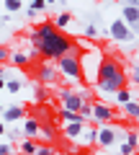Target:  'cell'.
Instances as JSON below:
<instances>
[{
  "mask_svg": "<svg viewBox=\"0 0 139 155\" xmlns=\"http://www.w3.org/2000/svg\"><path fill=\"white\" fill-rule=\"evenodd\" d=\"M28 39H31V47L36 49V54H41L44 60H57V57H62L65 52H70L75 47L72 39L67 36L65 31H59L52 21L39 23L28 34Z\"/></svg>",
  "mask_w": 139,
  "mask_h": 155,
  "instance_id": "obj_1",
  "label": "cell"
},
{
  "mask_svg": "<svg viewBox=\"0 0 139 155\" xmlns=\"http://www.w3.org/2000/svg\"><path fill=\"white\" fill-rule=\"evenodd\" d=\"M95 88L100 96H113L116 91L126 88V70L121 67L116 57H103L98 78H95Z\"/></svg>",
  "mask_w": 139,
  "mask_h": 155,
  "instance_id": "obj_2",
  "label": "cell"
},
{
  "mask_svg": "<svg viewBox=\"0 0 139 155\" xmlns=\"http://www.w3.org/2000/svg\"><path fill=\"white\" fill-rule=\"evenodd\" d=\"M77 60H80V80H85L88 85H95L100 62H103V52H100L98 47H90V49L80 52Z\"/></svg>",
  "mask_w": 139,
  "mask_h": 155,
  "instance_id": "obj_3",
  "label": "cell"
},
{
  "mask_svg": "<svg viewBox=\"0 0 139 155\" xmlns=\"http://www.w3.org/2000/svg\"><path fill=\"white\" fill-rule=\"evenodd\" d=\"M121 134H126L118 124H113V122H106V124H98L95 127V145H98L100 150H113L118 142H121Z\"/></svg>",
  "mask_w": 139,
  "mask_h": 155,
  "instance_id": "obj_4",
  "label": "cell"
},
{
  "mask_svg": "<svg viewBox=\"0 0 139 155\" xmlns=\"http://www.w3.org/2000/svg\"><path fill=\"white\" fill-rule=\"evenodd\" d=\"M77 54L80 52L72 47L70 52H65L62 57L54 60L57 62L54 67H57V72H59L62 78H67V80H80V60H77Z\"/></svg>",
  "mask_w": 139,
  "mask_h": 155,
  "instance_id": "obj_5",
  "label": "cell"
},
{
  "mask_svg": "<svg viewBox=\"0 0 139 155\" xmlns=\"http://www.w3.org/2000/svg\"><path fill=\"white\" fill-rule=\"evenodd\" d=\"M59 101H62V109H67V111H80V106H83L85 101H90V98H88L85 91L62 88V91H59Z\"/></svg>",
  "mask_w": 139,
  "mask_h": 155,
  "instance_id": "obj_6",
  "label": "cell"
},
{
  "mask_svg": "<svg viewBox=\"0 0 139 155\" xmlns=\"http://www.w3.org/2000/svg\"><path fill=\"white\" fill-rule=\"evenodd\" d=\"M90 119L98 124L106 122H116V111L111 109V104H100V101H93V111H90Z\"/></svg>",
  "mask_w": 139,
  "mask_h": 155,
  "instance_id": "obj_7",
  "label": "cell"
},
{
  "mask_svg": "<svg viewBox=\"0 0 139 155\" xmlns=\"http://www.w3.org/2000/svg\"><path fill=\"white\" fill-rule=\"evenodd\" d=\"M108 36L116 39V41H126V39H137V34H134L131 28H129L126 23L121 21V18H116V21L111 23V31H108Z\"/></svg>",
  "mask_w": 139,
  "mask_h": 155,
  "instance_id": "obj_8",
  "label": "cell"
},
{
  "mask_svg": "<svg viewBox=\"0 0 139 155\" xmlns=\"http://www.w3.org/2000/svg\"><path fill=\"white\" fill-rule=\"evenodd\" d=\"M33 57H36V49H31V52H11V54H8V62L16 65V67H28Z\"/></svg>",
  "mask_w": 139,
  "mask_h": 155,
  "instance_id": "obj_9",
  "label": "cell"
},
{
  "mask_svg": "<svg viewBox=\"0 0 139 155\" xmlns=\"http://www.w3.org/2000/svg\"><path fill=\"white\" fill-rule=\"evenodd\" d=\"M77 142H83L85 147H93L95 145V127L90 122L83 124V129H80V134H77Z\"/></svg>",
  "mask_w": 139,
  "mask_h": 155,
  "instance_id": "obj_10",
  "label": "cell"
},
{
  "mask_svg": "<svg viewBox=\"0 0 139 155\" xmlns=\"http://www.w3.org/2000/svg\"><path fill=\"white\" fill-rule=\"evenodd\" d=\"M121 21L134 31V28H137V21H139V11H137V5H124V11H121Z\"/></svg>",
  "mask_w": 139,
  "mask_h": 155,
  "instance_id": "obj_11",
  "label": "cell"
},
{
  "mask_svg": "<svg viewBox=\"0 0 139 155\" xmlns=\"http://www.w3.org/2000/svg\"><path fill=\"white\" fill-rule=\"evenodd\" d=\"M57 78H59V72H57V67H54V65L44 62V65L39 67V80H41V83H46V85H49V83H54Z\"/></svg>",
  "mask_w": 139,
  "mask_h": 155,
  "instance_id": "obj_12",
  "label": "cell"
},
{
  "mask_svg": "<svg viewBox=\"0 0 139 155\" xmlns=\"http://www.w3.org/2000/svg\"><path fill=\"white\" fill-rule=\"evenodd\" d=\"M39 129H41V124H39V119H33V116H23V134L26 137H39Z\"/></svg>",
  "mask_w": 139,
  "mask_h": 155,
  "instance_id": "obj_13",
  "label": "cell"
},
{
  "mask_svg": "<svg viewBox=\"0 0 139 155\" xmlns=\"http://www.w3.org/2000/svg\"><path fill=\"white\" fill-rule=\"evenodd\" d=\"M57 122H62V124H77V122H85V119L77 114V111L59 109V111H57Z\"/></svg>",
  "mask_w": 139,
  "mask_h": 155,
  "instance_id": "obj_14",
  "label": "cell"
},
{
  "mask_svg": "<svg viewBox=\"0 0 139 155\" xmlns=\"http://www.w3.org/2000/svg\"><path fill=\"white\" fill-rule=\"evenodd\" d=\"M26 116V109H21V106H11V109H3V122H18V119H23Z\"/></svg>",
  "mask_w": 139,
  "mask_h": 155,
  "instance_id": "obj_15",
  "label": "cell"
},
{
  "mask_svg": "<svg viewBox=\"0 0 139 155\" xmlns=\"http://www.w3.org/2000/svg\"><path fill=\"white\" fill-rule=\"evenodd\" d=\"M121 109H124V116H126V119H131V122H137V119H139L137 98H131V101H126V104H121Z\"/></svg>",
  "mask_w": 139,
  "mask_h": 155,
  "instance_id": "obj_16",
  "label": "cell"
},
{
  "mask_svg": "<svg viewBox=\"0 0 139 155\" xmlns=\"http://www.w3.org/2000/svg\"><path fill=\"white\" fill-rule=\"evenodd\" d=\"M52 23H54V26L59 28V31H65V28L70 26V23H72V16H70L67 11H62V13H57V16H54V21H52Z\"/></svg>",
  "mask_w": 139,
  "mask_h": 155,
  "instance_id": "obj_17",
  "label": "cell"
},
{
  "mask_svg": "<svg viewBox=\"0 0 139 155\" xmlns=\"http://www.w3.org/2000/svg\"><path fill=\"white\" fill-rule=\"evenodd\" d=\"M83 124H85V122H77V124H65L62 134H65L67 140H77V134H80V129H83Z\"/></svg>",
  "mask_w": 139,
  "mask_h": 155,
  "instance_id": "obj_18",
  "label": "cell"
},
{
  "mask_svg": "<svg viewBox=\"0 0 139 155\" xmlns=\"http://www.w3.org/2000/svg\"><path fill=\"white\" fill-rule=\"evenodd\" d=\"M26 85V80L23 78H8L5 80V88H8V93H18V91Z\"/></svg>",
  "mask_w": 139,
  "mask_h": 155,
  "instance_id": "obj_19",
  "label": "cell"
},
{
  "mask_svg": "<svg viewBox=\"0 0 139 155\" xmlns=\"http://www.w3.org/2000/svg\"><path fill=\"white\" fill-rule=\"evenodd\" d=\"M36 147H39V145H36V140H31V137H26L21 142V153L23 155H33V153H36Z\"/></svg>",
  "mask_w": 139,
  "mask_h": 155,
  "instance_id": "obj_20",
  "label": "cell"
},
{
  "mask_svg": "<svg viewBox=\"0 0 139 155\" xmlns=\"http://www.w3.org/2000/svg\"><path fill=\"white\" fill-rule=\"evenodd\" d=\"M131 98H137V96L129 93L126 88H121V91H116V93H113V101H116V104H126V101H131Z\"/></svg>",
  "mask_w": 139,
  "mask_h": 155,
  "instance_id": "obj_21",
  "label": "cell"
},
{
  "mask_svg": "<svg viewBox=\"0 0 139 155\" xmlns=\"http://www.w3.org/2000/svg\"><path fill=\"white\" fill-rule=\"evenodd\" d=\"M3 8H5L8 13H18L23 8V0H3Z\"/></svg>",
  "mask_w": 139,
  "mask_h": 155,
  "instance_id": "obj_22",
  "label": "cell"
},
{
  "mask_svg": "<svg viewBox=\"0 0 139 155\" xmlns=\"http://www.w3.org/2000/svg\"><path fill=\"white\" fill-rule=\"evenodd\" d=\"M83 36H85V39H90V41H93V39L98 36V28H95V26H90V23H88V26L83 28Z\"/></svg>",
  "mask_w": 139,
  "mask_h": 155,
  "instance_id": "obj_23",
  "label": "cell"
},
{
  "mask_svg": "<svg viewBox=\"0 0 139 155\" xmlns=\"http://www.w3.org/2000/svg\"><path fill=\"white\" fill-rule=\"evenodd\" d=\"M33 155H57V153H54L52 145H41V147H36V153H33Z\"/></svg>",
  "mask_w": 139,
  "mask_h": 155,
  "instance_id": "obj_24",
  "label": "cell"
},
{
  "mask_svg": "<svg viewBox=\"0 0 139 155\" xmlns=\"http://www.w3.org/2000/svg\"><path fill=\"white\" fill-rule=\"evenodd\" d=\"M44 8H46L44 0H31V11H33V13H41Z\"/></svg>",
  "mask_w": 139,
  "mask_h": 155,
  "instance_id": "obj_25",
  "label": "cell"
},
{
  "mask_svg": "<svg viewBox=\"0 0 139 155\" xmlns=\"http://www.w3.org/2000/svg\"><path fill=\"white\" fill-rule=\"evenodd\" d=\"M36 98H39V101H49V98H46V91H44V88H36Z\"/></svg>",
  "mask_w": 139,
  "mask_h": 155,
  "instance_id": "obj_26",
  "label": "cell"
},
{
  "mask_svg": "<svg viewBox=\"0 0 139 155\" xmlns=\"http://www.w3.org/2000/svg\"><path fill=\"white\" fill-rule=\"evenodd\" d=\"M0 155H11V145H5V142H0Z\"/></svg>",
  "mask_w": 139,
  "mask_h": 155,
  "instance_id": "obj_27",
  "label": "cell"
},
{
  "mask_svg": "<svg viewBox=\"0 0 139 155\" xmlns=\"http://www.w3.org/2000/svg\"><path fill=\"white\" fill-rule=\"evenodd\" d=\"M75 155H93V150L90 147H80V150H75Z\"/></svg>",
  "mask_w": 139,
  "mask_h": 155,
  "instance_id": "obj_28",
  "label": "cell"
},
{
  "mask_svg": "<svg viewBox=\"0 0 139 155\" xmlns=\"http://www.w3.org/2000/svg\"><path fill=\"white\" fill-rule=\"evenodd\" d=\"M5 134V122H0V137Z\"/></svg>",
  "mask_w": 139,
  "mask_h": 155,
  "instance_id": "obj_29",
  "label": "cell"
},
{
  "mask_svg": "<svg viewBox=\"0 0 139 155\" xmlns=\"http://www.w3.org/2000/svg\"><path fill=\"white\" fill-rule=\"evenodd\" d=\"M111 153V150H100V153H93V155H108Z\"/></svg>",
  "mask_w": 139,
  "mask_h": 155,
  "instance_id": "obj_30",
  "label": "cell"
},
{
  "mask_svg": "<svg viewBox=\"0 0 139 155\" xmlns=\"http://www.w3.org/2000/svg\"><path fill=\"white\" fill-rule=\"evenodd\" d=\"M5 88V78H0V91Z\"/></svg>",
  "mask_w": 139,
  "mask_h": 155,
  "instance_id": "obj_31",
  "label": "cell"
},
{
  "mask_svg": "<svg viewBox=\"0 0 139 155\" xmlns=\"http://www.w3.org/2000/svg\"><path fill=\"white\" fill-rule=\"evenodd\" d=\"M126 5H137V0H126Z\"/></svg>",
  "mask_w": 139,
  "mask_h": 155,
  "instance_id": "obj_32",
  "label": "cell"
},
{
  "mask_svg": "<svg viewBox=\"0 0 139 155\" xmlns=\"http://www.w3.org/2000/svg\"><path fill=\"white\" fill-rule=\"evenodd\" d=\"M59 155H75V153H72V150H70V153H59Z\"/></svg>",
  "mask_w": 139,
  "mask_h": 155,
  "instance_id": "obj_33",
  "label": "cell"
},
{
  "mask_svg": "<svg viewBox=\"0 0 139 155\" xmlns=\"http://www.w3.org/2000/svg\"><path fill=\"white\" fill-rule=\"evenodd\" d=\"M44 3H46V5H52V3H54V0H44Z\"/></svg>",
  "mask_w": 139,
  "mask_h": 155,
  "instance_id": "obj_34",
  "label": "cell"
},
{
  "mask_svg": "<svg viewBox=\"0 0 139 155\" xmlns=\"http://www.w3.org/2000/svg\"><path fill=\"white\" fill-rule=\"evenodd\" d=\"M0 8H3V0H0Z\"/></svg>",
  "mask_w": 139,
  "mask_h": 155,
  "instance_id": "obj_35",
  "label": "cell"
},
{
  "mask_svg": "<svg viewBox=\"0 0 139 155\" xmlns=\"http://www.w3.org/2000/svg\"><path fill=\"white\" fill-rule=\"evenodd\" d=\"M0 114H3V106H0Z\"/></svg>",
  "mask_w": 139,
  "mask_h": 155,
  "instance_id": "obj_36",
  "label": "cell"
}]
</instances>
